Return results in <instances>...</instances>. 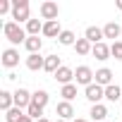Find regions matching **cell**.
Masks as SVG:
<instances>
[{"label": "cell", "mask_w": 122, "mask_h": 122, "mask_svg": "<svg viewBox=\"0 0 122 122\" xmlns=\"http://www.w3.org/2000/svg\"><path fill=\"white\" fill-rule=\"evenodd\" d=\"M3 34H5V38L10 41V43H26V31L17 24V22H7L5 26H3Z\"/></svg>", "instance_id": "6da1fadb"}, {"label": "cell", "mask_w": 122, "mask_h": 122, "mask_svg": "<svg viewBox=\"0 0 122 122\" xmlns=\"http://www.w3.org/2000/svg\"><path fill=\"white\" fill-rule=\"evenodd\" d=\"M12 19L19 22H29V0H15L12 3Z\"/></svg>", "instance_id": "7a4b0ae2"}, {"label": "cell", "mask_w": 122, "mask_h": 122, "mask_svg": "<svg viewBox=\"0 0 122 122\" xmlns=\"http://www.w3.org/2000/svg\"><path fill=\"white\" fill-rule=\"evenodd\" d=\"M57 15H60L57 3H43V5H41V17H43V19L55 22V19H57Z\"/></svg>", "instance_id": "3957f363"}, {"label": "cell", "mask_w": 122, "mask_h": 122, "mask_svg": "<svg viewBox=\"0 0 122 122\" xmlns=\"http://www.w3.org/2000/svg\"><path fill=\"white\" fill-rule=\"evenodd\" d=\"M93 77H96V74H93L89 67H77V72H74V79H77V84H84V86H91Z\"/></svg>", "instance_id": "277c9868"}, {"label": "cell", "mask_w": 122, "mask_h": 122, "mask_svg": "<svg viewBox=\"0 0 122 122\" xmlns=\"http://www.w3.org/2000/svg\"><path fill=\"white\" fill-rule=\"evenodd\" d=\"M86 98L96 105L101 98H105V89H103V86H98V84H91V86H86Z\"/></svg>", "instance_id": "5b68a950"}, {"label": "cell", "mask_w": 122, "mask_h": 122, "mask_svg": "<svg viewBox=\"0 0 122 122\" xmlns=\"http://www.w3.org/2000/svg\"><path fill=\"white\" fill-rule=\"evenodd\" d=\"M31 105V93L26 89H17L15 91V108H29Z\"/></svg>", "instance_id": "8992f818"}, {"label": "cell", "mask_w": 122, "mask_h": 122, "mask_svg": "<svg viewBox=\"0 0 122 122\" xmlns=\"http://www.w3.org/2000/svg\"><path fill=\"white\" fill-rule=\"evenodd\" d=\"M26 67H29L31 72H38V70H43V67H46V60H43L38 53H34V55H29V57H26Z\"/></svg>", "instance_id": "52a82bcc"}, {"label": "cell", "mask_w": 122, "mask_h": 122, "mask_svg": "<svg viewBox=\"0 0 122 122\" xmlns=\"http://www.w3.org/2000/svg\"><path fill=\"white\" fill-rule=\"evenodd\" d=\"M53 77H55V79H57L60 84H62V86H67V84H70V81L74 79V72H72L70 67H60V70H57V72H55Z\"/></svg>", "instance_id": "ba28073f"}, {"label": "cell", "mask_w": 122, "mask_h": 122, "mask_svg": "<svg viewBox=\"0 0 122 122\" xmlns=\"http://www.w3.org/2000/svg\"><path fill=\"white\" fill-rule=\"evenodd\" d=\"M96 84H98V86H110V84H112V72H110L108 67L98 70V72H96Z\"/></svg>", "instance_id": "9c48e42d"}, {"label": "cell", "mask_w": 122, "mask_h": 122, "mask_svg": "<svg viewBox=\"0 0 122 122\" xmlns=\"http://www.w3.org/2000/svg\"><path fill=\"white\" fill-rule=\"evenodd\" d=\"M17 62H19V53H17L15 48H7V50L3 53V65H5V67H15Z\"/></svg>", "instance_id": "30bf717a"}, {"label": "cell", "mask_w": 122, "mask_h": 122, "mask_svg": "<svg viewBox=\"0 0 122 122\" xmlns=\"http://www.w3.org/2000/svg\"><path fill=\"white\" fill-rule=\"evenodd\" d=\"M55 112L60 115V120H70V117L74 115V108H72V103H67V101H62V103H57V108H55Z\"/></svg>", "instance_id": "8fae6325"}, {"label": "cell", "mask_w": 122, "mask_h": 122, "mask_svg": "<svg viewBox=\"0 0 122 122\" xmlns=\"http://www.w3.org/2000/svg\"><path fill=\"white\" fill-rule=\"evenodd\" d=\"M101 38H105V36H103V29H98V26H89V29H86V41H89V43H93V46H96V43H103Z\"/></svg>", "instance_id": "7c38bea8"}, {"label": "cell", "mask_w": 122, "mask_h": 122, "mask_svg": "<svg viewBox=\"0 0 122 122\" xmlns=\"http://www.w3.org/2000/svg\"><path fill=\"white\" fill-rule=\"evenodd\" d=\"M120 34H122V29H120L117 22H110V24L103 26V36H105V38H117Z\"/></svg>", "instance_id": "4fadbf2b"}, {"label": "cell", "mask_w": 122, "mask_h": 122, "mask_svg": "<svg viewBox=\"0 0 122 122\" xmlns=\"http://www.w3.org/2000/svg\"><path fill=\"white\" fill-rule=\"evenodd\" d=\"M60 67H62V65H60V57H57V55H48V57H46V67H43L46 72L55 74V72H57Z\"/></svg>", "instance_id": "5bb4252c"}, {"label": "cell", "mask_w": 122, "mask_h": 122, "mask_svg": "<svg viewBox=\"0 0 122 122\" xmlns=\"http://www.w3.org/2000/svg\"><path fill=\"white\" fill-rule=\"evenodd\" d=\"M12 103H15V93H10V91H0V108H3L5 112L12 110Z\"/></svg>", "instance_id": "9a60e30c"}, {"label": "cell", "mask_w": 122, "mask_h": 122, "mask_svg": "<svg viewBox=\"0 0 122 122\" xmlns=\"http://www.w3.org/2000/svg\"><path fill=\"white\" fill-rule=\"evenodd\" d=\"M43 34H46V36H50V38H55V36L62 34V31H60L57 19H55V22H46V24H43Z\"/></svg>", "instance_id": "2e32d148"}, {"label": "cell", "mask_w": 122, "mask_h": 122, "mask_svg": "<svg viewBox=\"0 0 122 122\" xmlns=\"http://www.w3.org/2000/svg\"><path fill=\"white\" fill-rule=\"evenodd\" d=\"M91 53H93V57H96V60H108V55H110V48H108L105 43H96Z\"/></svg>", "instance_id": "e0dca14e"}, {"label": "cell", "mask_w": 122, "mask_h": 122, "mask_svg": "<svg viewBox=\"0 0 122 122\" xmlns=\"http://www.w3.org/2000/svg\"><path fill=\"white\" fill-rule=\"evenodd\" d=\"M24 46H26V50H29V53L34 55V53H38V50H41V46H43V41H41L38 36H29Z\"/></svg>", "instance_id": "ac0fdd59"}, {"label": "cell", "mask_w": 122, "mask_h": 122, "mask_svg": "<svg viewBox=\"0 0 122 122\" xmlns=\"http://www.w3.org/2000/svg\"><path fill=\"white\" fill-rule=\"evenodd\" d=\"M91 117H93L96 122L105 120V117H108V108H105V105H101V103H96V105L91 108Z\"/></svg>", "instance_id": "d6986e66"}, {"label": "cell", "mask_w": 122, "mask_h": 122, "mask_svg": "<svg viewBox=\"0 0 122 122\" xmlns=\"http://www.w3.org/2000/svg\"><path fill=\"white\" fill-rule=\"evenodd\" d=\"M38 31H43L41 19H29V22H26V34H29V36H38Z\"/></svg>", "instance_id": "ffe728a7"}, {"label": "cell", "mask_w": 122, "mask_h": 122, "mask_svg": "<svg viewBox=\"0 0 122 122\" xmlns=\"http://www.w3.org/2000/svg\"><path fill=\"white\" fill-rule=\"evenodd\" d=\"M74 50H77L79 55H89L93 48H91V43H89L86 38H77V43H74Z\"/></svg>", "instance_id": "44dd1931"}, {"label": "cell", "mask_w": 122, "mask_h": 122, "mask_svg": "<svg viewBox=\"0 0 122 122\" xmlns=\"http://www.w3.org/2000/svg\"><path fill=\"white\" fill-rule=\"evenodd\" d=\"M105 98H108V101H117V98H122V91H120V86H117V84H110V86H105Z\"/></svg>", "instance_id": "7402d4cb"}, {"label": "cell", "mask_w": 122, "mask_h": 122, "mask_svg": "<svg viewBox=\"0 0 122 122\" xmlns=\"http://www.w3.org/2000/svg\"><path fill=\"white\" fill-rule=\"evenodd\" d=\"M60 96H62V98H65V101L70 103V101H72V98L77 96V86H74V84H67V86H62V91H60Z\"/></svg>", "instance_id": "603a6c76"}, {"label": "cell", "mask_w": 122, "mask_h": 122, "mask_svg": "<svg viewBox=\"0 0 122 122\" xmlns=\"http://www.w3.org/2000/svg\"><path fill=\"white\" fill-rule=\"evenodd\" d=\"M31 103H36L38 108H46V103H48V93H46V91H36V93L31 96Z\"/></svg>", "instance_id": "cb8c5ba5"}, {"label": "cell", "mask_w": 122, "mask_h": 122, "mask_svg": "<svg viewBox=\"0 0 122 122\" xmlns=\"http://www.w3.org/2000/svg\"><path fill=\"white\" fill-rule=\"evenodd\" d=\"M57 41L62 43V46H74V43H77V38H74V34H72V31H62V34L57 36Z\"/></svg>", "instance_id": "d4e9b609"}, {"label": "cell", "mask_w": 122, "mask_h": 122, "mask_svg": "<svg viewBox=\"0 0 122 122\" xmlns=\"http://www.w3.org/2000/svg\"><path fill=\"white\" fill-rule=\"evenodd\" d=\"M24 112H22V108H12V110H7L5 112V120L7 122H19V117H22Z\"/></svg>", "instance_id": "484cf974"}, {"label": "cell", "mask_w": 122, "mask_h": 122, "mask_svg": "<svg viewBox=\"0 0 122 122\" xmlns=\"http://www.w3.org/2000/svg\"><path fill=\"white\" fill-rule=\"evenodd\" d=\"M26 115H29V117H36V120H41V115H43V108H38L36 103H31V105L26 108Z\"/></svg>", "instance_id": "4316f807"}, {"label": "cell", "mask_w": 122, "mask_h": 122, "mask_svg": "<svg viewBox=\"0 0 122 122\" xmlns=\"http://www.w3.org/2000/svg\"><path fill=\"white\" fill-rule=\"evenodd\" d=\"M110 55H112L115 60H122V41H115V43L110 46Z\"/></svg>", "instance_id": "83f0119b"}, {"label": "cell", "mask_w": 122, "mask_h": 122, "mask_svg": "<svg viewBox=\"0 0 122 122\" xmlns=\"http://www.w3.org/2000/svg\"><path fill=\"white\" fill-rule=\"evenodd\" d=\"M10 7H12V5H10V0H0V15H5Z\"/></svg>", "instance_id": "f1b7e54d"}, {"label": "cell", "mask_w": 122, "mask_h": 122, "mask_svg": "<svg viewBox=\"0 0 122 122\" xmlns=\"http://www.w3.org/2000/svg\"><path fill=\"white\" fill-rule=\"evenodd\" d=\"M19 122H31V117H29V115H22V117H19Z\"/></svg>", "instance_id": "f546056e"}, {"label": "cell", "mask_w": 122, "mask_h": 122, "mask_svg": "<svg viewBox=\"0 0 122 122\" xmlns=\"http://www.w3.org/2000/svg\"><path fill=\"white\" fill-rule=\"evenodd\" d=\"M117 7H120V10H122V0H117Z\"/></svg>", "instance_id": "4dcf8cb0"}, {"label": "cell", "mask_w": 122, "mask_h": 122, "mask_svg": "<svg viewBox=\"0 0 122 122\" xmlns=\"http://www.w3.org/2000/svg\"><path fill=\"white\" fill-rule=\"evenodd\" d=\"M36 122H48V120H46V117H41V120H36Z\"/></svg>", "instance_id": "1f68e13d"}, {"label": "cell", "mask_w": 122, "mask_h": 122, "mask_svg": "<svg viewBox=\"0 0 122 122\" xmlns=\"http://www.w3.org/2000/svg\"><path fill=\"white\" fill-rule=\"evenodd\" d=\"M74 122H86V120H74Z\"/></svg>", "instance_id": "d6a6232c"}, {"label": "cell", "mask_w": 122, "mask_h": 122, "mask_svg": "<svg viewBox=\"0 0 122 122\" xmlns=\"http://www.w3.org/2000/svg\"><path fill=\"white\" fill-rule=\"evenodd\" d=\"M57 122H65V120H57Z\"/></svg>", "instance_id": "836d02e7"}]
</instances>
